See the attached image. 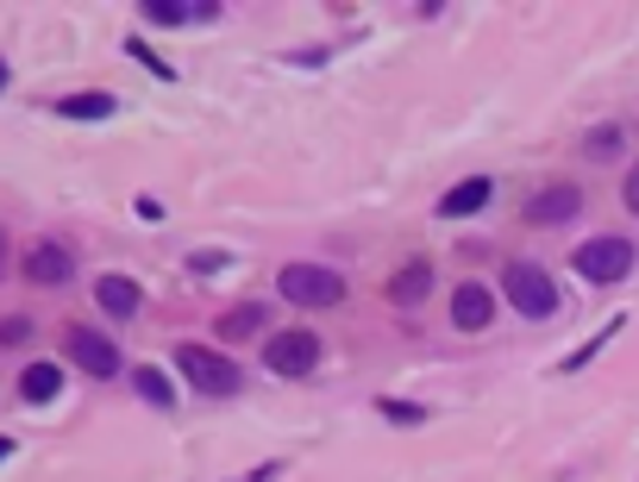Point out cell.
<instances>
[{
  "label": "cell",
  "instance_id": "cell-1",
  "mask_svg": "<svg viewBox=\"0 0 639 482\" xmlns=\"http://www.w3.org/2000/svg\"><path fill=\"white\" fill-rule=\"evenodd\" d=\"M277 295L295 307H339L345 301V276L327 263H282L277 270Z\"/></svg>",
  "mask_w": 639,
  "mask_h": 482
},
{
  "label": "cell",
  "instance_id": "cell-2",
  "mask_svg": "<svg viewBox=\"0 0 639 482\" xmlns=\"http://www.w3.org/2000/svg\"><path fill=\"white\" fill-rule=\"evenodd\" d=\"M176 370L188 376L195 395H238V388H245V370H238L232 357L207 351V345H176Z\"/></svg>",
  "mask_w": 639,
  "mask_h": 482
},
{
  "label": "cell",
  "instance_id": "cell-3",
  "mask_svg": "<svg viewBox=\"0 0 639 482\" xmlns=\"http://www.w3.org/2000/svg\"><path fill=\"white\" fill-rule=\"evenodd\" d=\"M502 295H508L527 320H552V313H558V288H552V276H545L539 263H527V257H514L508 270H502Z\"/></svg>",
  "mask_w": 639,
  "mask_h": 482
},
{
  "label": "cell",
  "instance_id": "cell-4",
  "mask_svg": "<svg viewBox=\"0 0 639 482\" xmlns=\"http://www.w3.org/2000/svg\"><path fill=\"white\" fill-rule=\"evenodd\" d=\"M577 276L595 282V288H609V282H620L627 270H634V238H620V232H602V238H589V245H577Z\"/></svg>",
  "mask_w": 639,
  "mask_h": 482
},
{
  "label": "cell",
  "instance_id": "cell-5",
  "mask_svg": "<svg viewBox=\"0 0 639 482\" xmlns=\"http://www.w3.org/2000/svg\"><path fill=\"white\" fill-rule=\"evenodd\" d=\"M263 370H277V376H314V370H320V338L307 326L270 332V338H263Z\"/></svg>",
  "mask_w": 639,
  "mask_h": 482
},
{
  "label": "cell",
  "instance_id": "cell-6",
  "mask_svg": "<svg viewBox=\"0 0 639 482\" xmlns=\"http://www.w3.org/2000/svg\"><path fill=\"white\" fill-rule=\"evenodd\" d=\"M63 351H70V363L88 370L95 382L120 376V345H113L107 332H95V326H63Z\"/></svg>",
  "mask_w": 639,
  "mask_h": 482
},
{
  "label": "cell",
  "instance_id": "cell-7",
  "mask_svg": "<svg viewBox=\"0 0 639 482\" xmlns=\"http://www.w3.org/2000/svg\"><path fill=\"white\" fill-rule=\"evenodd\" d=\"M583 213V188L577 182H545L533 201H527V220L533 226H564V220H577Z\"/></svg>",
  "mask_w": 639,
  "mask_h": 482
},
{
  "label": "cell",
  "instance_id": "cell-8",
  "mask_svg": "<svg viewBox=\"0 0 639 482\" xmlns=\"http://www.w3.org/2000/svg\"><path fill=\"white\" fill-rule=\"evenodd\" d=\"M138 20H151V26H201V20H220V0H145Z\"/></svg>",
  "mask_w": 639,
  "mask_h": 482
},
{
  "label": "cell",
  "instance_id": "cell-9",
  "mask_svg": "<svg viewBox=\"0 0 639 482\" xmlns=\"http://www.w3.org/2000/svg\"><path fill=\"white\" fill-rule=\"evenodd\" d=\"M489 320H495V295H489L483 282H458V288H452V326L483 332Z\"/></svg>",
  "mask_w": 639,
  "mask_h": 482
},
{
  "label": "cell",
  "instance_id": "cell-10",
  "mask_svg": "<svg viewBox=\"0 0 639 482\" xmlns=\"http://www.w3.org/2000/svg\"><path fill=\"white\" fill-rule=\"evenodd\" d=\"M70 276H76V257L63 251V245H32L26 251V282H38V288H63Z\"/></svg>",
  "mask_w": 639,
  "mask_h": 482
},
{
  "label": "cell",
  "instance_id": "cell-11",
  "mask_svg": "<svg viewBox=\"0 0 639 482\" xmlns=\"http://www.w3.org/2000/svg\"><path fill=\"white\" fill-rule=\"evenodd\" d=\"M489 201H495V182H489V176H464L458 188H445L439 220H470V213H483Z\"/></svg>",
  "mask_w": 639,
  "mask_h": 482
},
{
  "label": "cell",
  "instance_id": "cell-12",
  "mask_svg": "<svg viewBox=\"0 0 639 482\" xmlns=\"http://www.w3.org/2000/svg\"><path fill=\"white\" fill-rule=\"evenodd\" d=\"M427 295H433V263H427V257H408V263L389 276V301L395 307H420Z\"/></svg>",
  "mask_w": 639,
  "mask_h": 482
},
{
  "label": "cell",
  "instance_id": "cell-13",
  "mask_svg": "<svg viewBox=\"0 0 639 482\" xmlns=\"http://www.w3.org/2000/svg\"><path fill=\"white\" fill-rule=\"evenodd\" d=\"M95 301H101L107 320H132V313L145 307V288H138L132 276H101L95 282Z\"/></svg>",
  "mask_w": 639,
  "mask_h": 482
},
{
  "label": "cell",
  "instance_id": "cell-14",
  "mask_svg": "<svg viewBox=\"0 0 639 482\" xmlns=\"http://www.w3.org/2000/svg\"><path fill=\"white\" fill-rule=\"evenodd\" d=\"M57 113H63V120H113V113H120V101H113V95H101V88H88V95H63V101H57Z\"/></svg>",
  "mask_w": 639,
  "mask_h": 482
},
{
  "label": "cell",
  "instance_id": "cell-15",
  "mask_svg": "<svg viewBox=\"0 0 639 482\" xmlns=\"http://www.w3.org/2000/svg\"><path fill=\"white\" fill-rule=\"evenodd\" d=\"M57 388H63V370H57V363H26V376H20V395H26L32 407L57 401Z\"/></svg>",
  "mask_w": 639,
  "mask_h": 482
},
{
  "label": "cell",
  "instance_id": "cell-16",
  "mask_svg": "<svg viewBox=\"0 0 639 482\" xmlns=\"http://www.w3.org/2000/svg\"><path fill=\"white\" fill-rule=\"evenodd\" d=\"M132 388H138V395H145L157 413H170V407H176V388H170V376H163V370H151V363H138V370H132Z\"/></svg>",
  "mask_w": 639,
  "mask_h": 482
},
{
  "label": "cell",
  "instance_id": "cell-17",
  "mask_svg": "<svg viewBox=\"0 0 639 482\" xmlns=\"http://www.w3.org/2000/svg\"><path fill=\"white\" fill-rule=\"evenodd\" d=\"M263 332V307L245 301V307H226L220 313V338H257Z\"/></svg>",
  "mask_w": 639,
  "mask_h": 482
},
{
  "label": "cell",
  "instance_id": "cell-18",
  "mask_svg": "<svg viewBox=\"0 0 639 482\" xmlns=\"http://www.w3.org/2000/svg\"><path fill=\"white\" fill-rule=\"evenodd\" d=\"M620 326H627V320H609V326H602V332H595V338H583V345H577V351H570V357H564V363H558V370H564V376H577V370H583V363H589V357H595V351H602V345H609V338H620Z\"/></svg>",
  "mask_w": 639,
  "mask_h": 482
},
{
  "label": "cell",
  "instance_id": "cell-19",
  "mask_svg": "<svg viewBox=\"0 0 639 482\" xmlns=\"http://www.w3.org/2000/svg\"><path fill=\"white\" fill-rule=\"evenodd\" d=\"M377 413L395 420V427H427V407L420 401H395V395H377Z\"/></svg>",
  "mask_w": 639,
  "mask_h": 482
},
{
  "label": "cell",
  "instance_id": "cell-20",
  "mask_svg": "<svg viewBox=\"0 0 639 482\" xmlns=\"http://www.w3.org/2000/svg\"><path fill=\"white\" fill-rule=\"evenodd\" d=\"M126 51L138 57V63H145V70H151L157 82H176V70H170V63H163V57H157V51H145V38H126Z\"/></svg>",
  "mask_w": 639,
  "mask_h": 482
},
{
  "label": "cell",
  "instance_id": "cell-21",
  "mask_svg": "<svg viewBox=\"0 0 639 482\" xmlns=\"http://www.w3.org/2000/svg\"><path fill=\"white\" fill-rule=\"evenodd\" d=\"M226 263H232L226 251H195V257H188V270H201V276H220Z\"/></svg>",
  "mask_w": 639,
  "mask_h": 482
},
{
  "label": "cell",
  "instance_id": "cell-22",
  "mask_svg": "<svg viewBox=\"0 0 639 482\" xmlns=\"http://www.w3.org/2000/svg\"><path fill=\"white\" fill-rule=\"evenodd\" d=\"M614 151H620V132H589V157H614Z\"/></svg>",
  "mask_w": 639,
  "mask_h": 482
},
{
  "label": "cell",
  "instance_id": "cell-23",
  "mask_svg": "<svg viewBox=\"0 0 639 482\" xmlns=\"http://www.w3.org/2000/svg\"><path fill=\"white\" fill-rule=\"evenodd\" d=\"M620 201H627V213L639 220V163L627 170V182H620Z\"/></svg>",
  "mask_w": 639,
  "mask_h": 482
},
{
  "label": "cell",
  "instance_id": "cell-24",
  "mask_svg": "<svg viewBox=\"0 0 639 482\" xmlns=\"http://www.w3.org/2000/svg\"><path fill=\"white\" fill-rule=\"evenodd\" d=\"M32 338V320H7V326H0V345H26Z\"/></svg>",
  "mask_w": 639,
  "mask_h": 482
},
{
  "label": "cell",
  "instance_id": "cell-25",
  "mask_svg": "<svg viewBox=\"0 0 639 482\" xmlns=\"http://www.w3.org/2000/svg\"><path fill=\"white\" fill-rule=\"evenodd\" d=\"M277 477H282V464H263V470H257L251 482H277Z\"/></svg>",
  "mask_w": 639,
  "mask_h": 482
},
{
  "label": "cell",
  "instance_id": "cell-26",
  "mask_svg": "<svg viewBox=\"0 0 639 482\" xmlns=\"http://www.w3.org/2000/svg\"><path fill=\"white\" fill-rule=\"evenodd\" d=\"M7 457H13V438H7V432H0V464H7Z\"/></svg>",
  "mask_w": 639,
  "mask_h": 482
},
{
  "label": "cell",
  "instance_id": "cell-27",
  "mask_svg": "<svg viewBox=\"0 0 639 482\" xmlns=\"http://www.w3.org/2000/svg\"><path fill=\"white\" fill-rule=\"evenodd\" d=\"M0 276H7V232H0Z\"/></svg>",
  "mask_w": 639,
  "mask_h": 482
},
{
  "label": "cell",
  "instance_id": "cell-28",
  "mask_svg": "<svg viewBox=\"0 0 639 482\" xmlns=\"http://www.w3.org/2000/svg\"><path fill=\"white\" fill-rule=\"evenodd\" d=\"M0 88H7V63H0Z\"/></svg>",
  "mask_w": 639,
  "mask_h": 482
}]
</instances>
